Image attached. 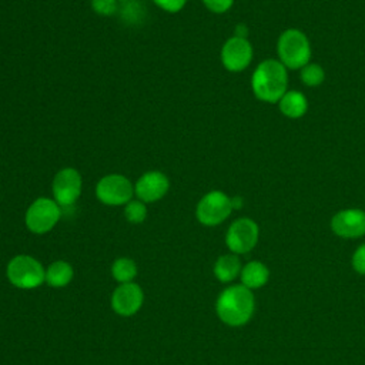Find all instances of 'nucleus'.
I'll return each mask as SVG.
<instances>
[{
	"mask_svg": "<svg viewBox=\"0 0 365 365\" xmlns=\"http://www.w3.org/2000/svg\"><path fill=\"white\" fill-rule=\"evenodd\" d=\"M251 88L259 101L278 103L288 91V68L278 58L258 63L251 76Z\"/></svg>",
	"mask_w": 365,
	"mask_h": 365,
	"instance_id": "nucleus-1",
	"label": "nucleus"
},
{
	"mask_svg": "<svg viewBox=\"0 0 365 365\" xmlns=\"http://www.w3.org/2000/svg\"><path fill=\"white\" fill-rule=\"evenodd\" d=\"M254 309V294L242 284L224 288L215 301V312L218 318L230 327H241L247 324L251 319Z\"/></svg>",
	"mask_w": 365,
	"mask_h": 365,
	"instance_id": "nucleus-2",
	"label": "nucleus"
},
{
	"mask_svg": "<svg viewBox=\"0 0 365 365\" xmlns=\"http://www.w3.org/2000/svg\"><path fill=\"white\" fill-rule=\"evenodd\" d=\"M278 60L289 70H301L311 60V43L299 29L284 30L277 40Z\"/></svg>",
	"mask_w": 365,
	"mask_h": 365,
	"instance_id": "nucleus-3",
	"label": "nucleus"
},
{
	"mask_svg": "<svg viewBox=\"0 0 365 365\" xmlns=\"http://www.w3.org/2000/svg\"><path fill=\"white\" fill-rule=\"evenodd\" d=\"M9 282L20 289H34L44 282L46 268L43 264L27 254L13 257L6 267Z\"/></svg>",
	"mask_w": 365,
	"mask_h": 365,
	"instance_id": "nucleus-4",
	"label": "nucleus"
},
{
	"mask_svg": "<svg viewBox=\"0 0 365 365\" xmlns=\"http://www.w3.org/2000/svg\"><path fill=\"white\" fill-rule=\"evenodd\" d=\"M61 218V207L48 197L36 198L24 214V224L33 234L43 235L50 232Z\"/></svg>",
	"mask_w": 365,
	"mask_h": 365,
	"instance_id": "nucleus-5",
	"label": "nucleus"
},
{
	"mask_svg": "<svg viewBox=\"0 0 365 365\" xmlns=\"http://www.w3.org/2000/svg\"><path fill=\"white\" fill-rule=\"evenodd\" d=\"M231 197L224 191L212 190L204 194L195 207V218L205 227H215L222 224L232 212Z\"/></svg>",
	"mask_w": 365,
	"mask_h": 365,
	"instance_id": "nucleus-6",
	"label": "nucleus"
},
{
	"mask_svg": "<svg viewBox=\"0 0 365 365\" xmlns=\"http://www.w3.org/2000/svg\"><path fill=\"white\" fill-rule=\"evenodd\" d=\"M97 200L110 207L125 205L134 197V184L123 174L111 173L103 175L96 184Z\"/></svg>",
	"mask_w": 365,
	"mask_h": 365,
	"instance_id": "nucleus-7",
	"label": "nucleus"
},
{
	"mask_svg": "<svg viewBox=\"0 0 365 365\" xmlns=\"http://www.w3.org/2000/svg\"><path fill=\"white\" fill-rule=\"evenodd\" d=\"M258 238V224L248 217H241L234 220L228 227L225 232V245L232 254H247L257 245Z\"/></svg>",
	"mask_w": 365,
	"mask_h": 365,
	"instance_id": "nucleus-8",
	"label": "nucleus"
},
{
	"mask_svg": "<svg viewBox=\"0 0 365 365\" xmlns=\"http://www.w3.org/2000/svg\"><path fill=\"white\" fill-rule=\"evenodd\" d=\"M83 190L81 174L73 167H64L56 173L51 181L53 200L61 207H70L77 202Z\"/></svg>",
	"mask_w": 365,
	"mask_h": 365,
	"instance_id": "nucleus-9",
	"label": "nucleus"
},
{
	"mask_svg": "<svg viewBox=\"0 0 365 365\" xmlns=\"http://www.w3.org/2000/svg\"><path fill=\"white\" fill-rule=\"evenodd\" d=\"M220 57L225 70L231 73H240L251 64L254 48L248 38L232 36L222 44Z\"/></svg>",
	"mask_w": 365,
	"mask_h": 365,
	"instance_id": "nucleus-10",
	"label": "nucleus"
},
{
	"mask_svg": "<svg viewBox=\"0 0 365 365\" xmlns=\"http://www.w3.org/2000/svg\"><path fill=\"white\" fill-rule=\"evenodd\" d=\"M170 190L168 177L158 170H151L138 177L134 184V195L145 202H157L165 197Z\"/></svg>",
	"mask_w": 365,
	"mask_h": 365,
	"instance_id": "nucleus-11",
	"label": "nucleus"
},
{
	"mask_svg": "<svg viewBox=\"0 0 365 365\" xmlns=\"http://www.w3.org/2000/svg\"><path fill=\"white\" fill-rule=\"evenodd\" d=\"M144 302V292L138 284L125 282L111 294V308L120 317H131L140 311Z\"/></svg>",
	"mask_w": 365,
	"mask_h": 365,
	"instance_id": "nucleus-12",
	"label": "nucleus"
},
{
	"mask_svg": "<svg viewBox=\"0 0 365 365\" xmlns=\"http://www.w3.org/2000/svg\"><path fill=\"white\" fill-rule=\"evenodd\" d=\"M331 230L341 238H361L365 235V211L361 208H345L331 218Z\"/></svg>",
	"mask_w": 365,
	"mask_h": 365,
	"instance_id": "nucleus-13",
	"label": "nucleus"
},
{
	"mask_svg": "<svg viewBox=\"0 0 365 365\" xmlns=\"http://www.w3.org/2000/svg\"><path fill=\"white\" fill-rule=\"evenodd\" d=\"M277 104L281 114L292 120L304 117L308 111V100L305 94L298 90H288Z\"/></svg>",
	"mask_w": 365,
	"mask_h": 365,
	"instance_id": "nucleus-14",
	"label": "nucleus"
},
{
	"mask_svg": "<svg viewBox=\"0 0 365 365\" xmlns=\"http://www.w3.org/2000/svg\"><path fill=\"white\" fill-rule=\"evenodd\" d=\"M240 278H241V284L244 287H247L248 289H258L261 287H264L268 279H269V269L267 268V265L261 261H250L247 262L240 272Z\"/></svg>",
	"mask_w": 365,
	"mask_h": 365,
	"instance_id": "nucleus-15",
	"label": "nucleus"
},
{
	"mask_svg": "<svg viewBox=\"0 0 365 365\" xmlns=\"http://www.w3.org/2000/svg\"><path fill=\"white\" fill-rule=\"evenodd\" d=\"M73 278H74V269L71 264L64 259L53 261L46 268L44 282L51 288H64L73 281Z\"/></svg>",
	"mask_w": 365,
	"mask_h": 365,
	"instance_id": "nucleus-16",
	"label": "nucleus"
},
{
	"mask_svg": "<svg viewBox=\"0 0 365 365\" xmlns=\"http://www.w3.org/2000/svg\"><path fill=\"white\" fill-rule=\"evenodd\" d=\"M241 261L237 254H224L217 258L212 267V272L220 282H231L241 272Z\"/></svg>",
	"mask_w": 365,
	"mask_h": 365,
	"instance_id": "nucleus-17",
	"label": "nucleus"
},
{
	"mask_svg": "<svg viewBox=\"0 0 365 365\" xmlns=\"http://www.w3.org/2000/svg\"><path fill=\"white\" fill-rule=\"evenodd\" d=\"M137 265L131 258L120 257L111 264V275L118 284L133 282L137 277Z\"/></svg>",
	"mask_w": 365,
	"mask_h": 365,
	"instance_id": "nucleus-18",
	"label": "nucleus"
},
{
	"mask_svg": "<svg viewBox=\"0 0 365 365\" xmlns=\"http://www.w3.org/2000/svg\"><path fill=\"white\" fill-rule=\"evenodd\" d=\"M301 81L308 87H318L325 80L324 68L317 63H308L301 68Z\"/></svg>",
	"mask_w": 365,
	"mask_h": 365,
	"instance_id": "nucleus-19",
	"label": "nucleus"
},
{
	"mask_svg": "<svg viewBox=\"0 0 365 365\" xmlns=\"http://www.w3.org/2000/svg\"><path fill=\"white\" fill-rule=\"evenodd\" d=\"M124 217L131 224H141L147 218V205L145 202L137 200H131L124 205Z\"/></svg>",
	"mask_w": 365,
	"mask_h": 365,
	"instance_id": "nucleus-20",
	"label": "nucleus"
},
{
	"mask_svg": "<svg viewBox=\"0 0 365 365\" xmlns=\"http://www.w3.org/2000/svg\"><path fill=\"white\" fill-rule=\"evenodd\" d=\"M91 9L100 16H113L118 10V0H91Z\"/></svg>",
	"mask_w": 365,
	"mask_h": 365,
	"instance_id": "nucleus-21",
	"label": "nucleus"
},
{
	"mask_svg": "<svg viewBox=\"0 0 365 365\" xmlns=\"http://www.w3.org/2000/svg\"><path fill=\"white\" fill-rule=\"evenodd\" d=\"M202 3L210 11L215 14H222L232 7L234 0H202Z\"/></svg>",
	"mask_w": 365,
	"mask_h": 365,
	"instance_id": "nucleus-22",
	"label": "nucleus"
},
{
	"mask_svg": "<svg viewBox=\"0 0 365 365\" xmlns=\"http://www.w3.org/2000/svg\"><path fill=\"white\" fill-rule=\"evenodd\" d=\"M351 264H352V268L361 274V275H365V244H361L355 252L352 254V259H351Z\"/></svg>",
	"mask_w": 365,
	"mask_h": 365,
	"instance_id": "nucleus-23",
	"label": "nucleus"
},
{
	"mask_svg": "<svg viewBox=\"0 0 365 365\" xmlns=\"http://www.w3.org/2000/svg\"><path fill=\"white\" fill-rule=\"evenodd\" d=\"M154 3L167 13H178L185 7L187 0H154Z\"/></svg>",
	"mask_w": 365,
	"mask_h": 365,
	"instance_id": "nucleus-24",
	"label": "nucleus"
},
{
	"mask_svg": "<svg viewBox=\"0 0 365 365\" xmlns=\"http://www.w3.org/2000/svg\"><path fill=\"white\" fill-rule=\"evenodd\" d=\"M234 36L237 37H242V38H248V29L245 24H237L235 26V31H234Z\"/></svg>",
	"mask_w": 365,
	"mask_h": 365,
	"instance_id": "nucleus-25",
	"label": "nucleus"
},
{
	"mask_svg": "<svg viewBox=\"0 0 365 365\" xmlns=\"http://www.w3.org/2000/svg\"><path fill=\"white\" fill-rule=\"evenodd\" d=\"M231 202H232V208L234 210H238V208L242 207V198L241 197H232Z\"/></svg>",
	"mask_w": 365,
	"mask_h": 365,
	"instance_id": "nucleus-26",
	"label": "nucleus"
},
{
	"mask_svg": "<svg viewBox=\"0 0 365 365\" xmlns=\"http://www.w3.org/2000/svg\"><path fill=\"white\" fill-rule=\"evenodd\" d=\"M118 1H130V0H118Z\"/></svg>",
	"mask_w": 365,
	"mask_h": 365,
	"instance_id": "nucleus-27",
	"label": "nucleus"
}]
</instances>
